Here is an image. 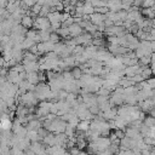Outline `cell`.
I'll return each mask as SVG.
<instances>
[{
    "mask_svg": "<svg viewBox=\"0 0 155 155\" xmlns=\"http://www.w3.org/2000/svg\"><path fill=\"white\" fill-rule=\"evenodd\" d=\"M50 21L47 19V18H39L38 21H36V23H35V25L40 29V30H47L48 28H50Z\"/></svg>",
    "mask_w": 155,
    "mask_h": 155,
    "instance_id": "277c9868",
    "label": "cell"
},
{
    "mask_svg": "<svg viewBox=\"0 0 155 155\" xmlns=\"http://www.w3.org/2000/svg\"><path fill=\"white\" fill-rule=\"evenodd\" d=\"M147 81V84L149 85V87L153 90V88H155V78H149L148 80H145Z\"/></svg>",
    "mask_w": 155,
    "mask_h": 155,
    "instance_id": "ac0fdd59",
    "label": "cell"
},
{
    "mask_svg": "<svg viewBox=\"0 0 155 155\" xmlns=\"http://www.w3.org/2000/svg\"><path fill=\"white\" fill-rule=\"evenodd\" d=\"M51 42H53V44H57L58 42V40H59V35L58 34H56V33H52V34H50V39H48Z\"/></svg>",
    "mask_w": 155,
    "mask_h": 155,
    "instance_id": "5bb4252c",
    "label": "cell"
},
{
    "mask_svg": "<svg viewBox=\"0 0 155 155\" xmlns=\"http://www.w3.org/2000/svg\"><path fill=\"white\" fill-rule=\"evenodd\" d=\"M25 137H27L30 142H39V140H40V137H39L38 131H28Z\"/></svg>",
    "mask_w": 155,
    "mask_h": 155,
    "instance_id": "52a82bcc",
    "label": "cell"
},
{
    "mask_svg": "<svg viewBox=\"0 0 155 155\" xmlns=\"http://www.w3.org/2000/svg\"><path fill=\"white\" fill-rule=\"evenodd\" d=\"M149 114H150V116H153V117H155V107L149 111Z\"/></svg>",
    "mask_w": 155,
    "mask_h": 155,
    "instance_id": "ffe728a7",
    "label": "cell"
},
{
    "mask_svg": "<svg viewBox=\"0 0 155 155\" xmlns=\"http://www.w3.org/2000/svg\"><path fill=\"white\" fill-rule=\"evenodd\" d=\"M23 24H24V27H30V25L33 24L31 18H30V17H24V18H23Z\"/></svg>",
    "mask_w": 155,
    "mask_h": 155,
    "instance_id": "e0dca14e",
    "label": "cell"
},
{
    "mask_svg": "<svg viewBox=\"0 0 155 155\" xmlns=\"http://www.w3.org/2000/svg\"><path fill=\"white\" fill-rule=\"evenodd\" d=\"M68 30H69V35H71V36H74V38L81 35V33H82V28H81L78 23L70 24V25L68 27Z\"/></svg>",
    "mask_w": 155,
    "mask_h": 155,
    "instance_id": "7a4b0ae2",
    "label": "cell"
},
{
    "mask_svg": "<svg viewBox=\"0 0 155 155\" xmlns=\"http://www.w3.org/2000/svg\"><path fill=\"white\" fill-rule=\"evenodd\" d=\"M71 75H73V78H75V79H80L81 75H82L81 69H80V68H74L73 71H71Z\"/></svg>",
    "mask_w": 155,
    "mask_h": 155,
    "instance_id": "7c38bea8",
    "label": "cell"
},
{
    "mask_svg": "<svg viewBox=\"0 0 155 155\" xmlns=\"http://www.w3.org/2000/svg\"><path fill=\"white\" fill-rule=\"evenodd\" d=\"M22 102H23L25 105H34V104H36L38 98H36L35 93H33V92H27V93H24V94L22 96Z\"/></svg>",
    "mask_w": 155,
    "mask_h": 155,
    "instance_id": "6da1fadb",
    "label": "cell"
},
{
    "mask_svg": "<svg viewBox=\"0 0 155 155\" xmlns=\"http://www.w3.org/2000/svg\"><path fill=\"white\" fill-rule=\"evenodd\" d=\"M75 130H76V127H74V126H71V125L67 124V126H65V130H64V134H65L68 138H70V137H74V134H75Z\"/></svg>",
    "mask_w": 155,
    "mask_h": 155,
    "instance_id": "9c48e42d",
    "label": "cell"
},
{
    "mask_svg": "<svg viewBox=\"0 0 155 155\" xmlns=\"http://www.w3.org/2000/svg\"><path fill=\"white\" fill-rule=\"evenodd\" d=\"M150 64L151 67H155V52H153L150 56Z\"/></svg>",
    "mask_w": 155,
    "mask_h": 155,
    "instance_id": "d6986e66",
    "label": "cell"
},
{
    "mask_svg": "<svg viewBox=\"0 0 155 155\" xmlns=\"http://www.w3.org/2000/svg\"><path fill=\"white\" fill-rule=\"evenodd\" d=\"M57 31H58V34H59L61 36H68V35H69V30H68V28H65V27L58 29Z\"/></svg>",
    "mask_w": 155,
    "mask_h": 155,
    "instance_id": "9a60e30c",
    "label": "cell"
},
{
    "mask_svg": "<svg viewBox=\"0 0 155 155\" xmlns=\"http://www.w3.org/2000/svg\"><path fill=\"white\" fill-rule=\"evenodd\" d=\"M114 134L116 136L117 139H122V138L125 137V132H124L122 130H115V131H114Z\"/></svg>",
    "mask_w": 155,
    "mask_h": 155,
    "instance_id": "2e32d148",
    "label": "cell"
},
{
    "mask_svg": "<svg viewBox=\"0 0 155 155\" xmlns=\"http://www.w3.org/2000/svg\"><path fill=\"white\" fill-rule=\"evenodd\" d=\"M88 130H90V121H87V120H80V122L76 126V131L86 133Z\"/></svg>",
    "mask_w": 155,
    "mask_h": 155,
    "instance_id": "8992f818",
    "label": "cell"
},
{
    "mask_svg": "<svg viewBox=\"0 0 155 155\" xmlns=\"http://www.w3.org/2000/svg\"><path fill=\"white\" fill-rule=\"evenodd\" d=\"M153 75V71H151V68H148V67H144L140 71V76L143 78V80H148L149 78H151Z\"/></svg>",
    "mask_w": 155,
    "mask_h": 155,
    "instance_id": "ba28073f",
    "label": "cell"
},
{
    "mask_svg": "<svg viewBox=\"0 0 155 155\" xmlns=\"http://www.w3.org/2000/svg\"><path fill=\"white\" fill-rule=\"evenodd\" d=\"M91 21H92V24L101 25V24L104 23V15H102V13H93V15H91Z\"/></svg>",
    "mask_w": 155,
    "mask_h": 155,
    "instance_id": "5b68a950",
    "label": "cell"
},
{
    "mask_svg": "<svg viewBox=\"0 0 155 155\" xmlns=\"http://www.w3.org/2000/svg\"><path fill=\"white\" fill-rule=\"evenodd\" d=\"M138 64H139L140 67H147V65H149V64H150V56H145V57L139 58Z\"/></svg>",
    "mask_w": 155,
    "mask_h": 155,
    "instance_id": "8fae6325",
    "label": "cell"
},
{
    "mask_svg": "<svg viewBox=\"0 0 155 155\" xmlns=\"http://www.w3.org/2000/svg\"><path fill=\"white\" fill-rule=\"evenodd\" d=\"M153 6H155V0H144V2H143L144 8H149V7H153Z\"/></svg>",
    "mask_w": 155,
    "mask_h": 155,
    "instance_id": "4fadbf2b",
    "label": "cell"
},
{
    "mask_svg": "<svg viewBox=\"0 0 155 155\" xmlns=\"http://www.w3.org/2000/svg\"><path fill=\"white\" fill-rule=\"evenodd\" d=\"M124 103V93H116L114 92L110 97V104L111 105H121Z\"/></svg>",
    "mask_w": 155,
    "mask_h": 155,
    "instance_id": "3957f363",
    "label": "cell"
},
{
    "mask_svg": "<svg viewBox=\"0 0 155 155\" xmlns=\"http://www.w3.org/2000/svg\"><path fill=\"white\" fill-rule=\"evenodd\" d=\"M143 124H144L145 126H148V127H153V126H155V117H153V116H147V117L143 120Z\"/></svg>",
    "mask_w": 155,
    "mask_h": 155,
    "instance_id": "30bf717a",
    "label": "cell"
}]
</instances>
